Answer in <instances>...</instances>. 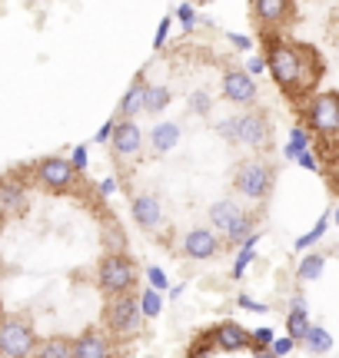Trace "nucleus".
Wrapping results in <instances>:
<instances>
[{"mask_svg": "<svg viewBox=\"0 0 339 358\" xmlns=\"http://www.w3.org/2000/svg\"><path fill=\"white\" fill-rule=\"evenodd\" d=\"M276 87L286 93L289 100H313L316 87L323 80V57L310 43H296L289 37H266V60Z\"/></svg>", "mask_w": 339, "mask_h": 358, "instance_id": "nucleus-1", "label": "nucleus"}, {"mask_svg": "<svg viewBox=\"0 0 339 358\" xmlns=\"http://www.w3.org/2000/svg\"><path fill=\"white\" fill-rule=\"evenodd\" d=\"M273 186H276V169L260 159V156H249L243 159L233 173V189L243 196V199H253V203H263L273 196Z\"/></svg>", "mask_w": 339, "mask_h": 358, "instance_id": "nucleus-2", "label": "nucleus"}, {"mask_svg": "<svg viewBox=\"0 0 339 358\" xmlns=\"http://www.w3.org/2000/svg\"><path fill=\"white\" fill-rule=\"evenodd\" d=\"M137 279H140L137 262H133L127 252H110V256H104L100 266H97V282H100V289H104L106 299L130 295L133 289H137Z\"/></svg>", "mask_w": 339, "mask_h": 358, "instance_id": "nucleus-3", "label": "nucleus"}, {"mask_svg": "<svg viewBox=\"0 0 339 358\" xmlns=\"http://www.w3.org/2000/svg\"><path fill=\"white\" fill-rule=\"evenodd\" d=\"M306 116H310V127H313V136L326 150H333V143L339 136V93L326 90V93H316L310 106H306ZM310 136V140H313Z\"/></svg>", "mask_w": 339, "mask_h": 358, "instance_id": "nucleus-4", "label": "nucleus"}, {"mask_svg": "<svg viewBox=\"0 0 339 358\" xmlns=\"http://www.w3.org/2000/svg\"><path fill=\"white\" fill-rule=\"evenodd\" d=\"M37 332L27 315H7L0 319V358H30L37 348Z\"/></svg>", "mask_w": 339, "mask_h": 358, "instance_id": "nucleus-5", "label": "nucleus"}, {"mask_svg": "<svg viewBox=\"0 0 339 358\" xmlns=\"http://www.w3.org/2000/svg\"><path fill=\"white\" fill-rule=\"evenodd\" d=\"M104 325L110 329V335H117V338H130V335L140 332V325H144V315H140V302H137V295H117V299H110L104 308Z\"/></svg>", "mask_w": 339, "mask_h": 358, "instance_id": "nucleus-6", "label": "nucleus"}, {"mask_svg": "<svg viewBox=\"0 0 339 358\" xmlns=\"http://www.w3.org/2000/svg\"><path fill=\"white\" fill-rule=\"evenodd\" d=\"M236 143H243L249 150H270L273 146V123L266 110H247L236 116Z\"/></svg>", "mask_w": 339, "mask_h": 358, "instance_id": "nucleus-7", "label": "nucleus"}, {"mask_svg": "<svg viewBox=\"0 0 339 358\" xmlns=\"http://www.w3.org/2000/svg\"><path fill=\"white\" fill-rule=\"evenodd\" d=\"M74 166H70V159L64 156H43L40 163H34V182H37L40 189L47 192H67L74 186Z\"/></svg>", "mask_w": 339, "mask_h": 358, "instance_id": "nucleus-8", "label": "nucleus"}, {"mask_svg": "<svg viewBox=\"0 0 339 358\" xmlns=\"http://www.w3.org/2000/svg\"><path fill=\"white\" fill-rule=\"evenodd\" d=\"M249 13L256 17V24H263L266 37H273L276 30H286L289 20L296 17V3H289V0H260V3L249 7Z\"/></svg>", "mask_w": 339, "mask_h": 358, "instance_id": "nucleus-9", "label": "nucleus"}, {"mask_svg": "<svg viewBox=\"0 0 339 358\" xmlns=\"http://www.w3.org/2000/svg\"><path fill=\"white\" fill-rule=\"evenodd\" d=\"M140 146H144V133L137 123L130 120H117L113 123V133H110V150L117 159H127V156H137L140 153Z\"/></svg>", "mask_w": 339, "mask_h": 358, "instance_id": "nucleus-10", "label": "nucleus"}, {"mask_svg": "<svg viewBox=\"0 0 339 358\" xmlns=\"http://www.w3.org/2000/svg\"><path fill=\"white\" fill-rule=\"evenodd\" d=\"M70 358H113V342H110L104 332L87 329L83 335H77V338H74Z\"/></svg>", "mask_w": 339, "mask_h": 358, "instance_id": "nucleus-11", "label": "nucleus"}, {"mask_svg": "<svg viewBox=\"0 0 339 358\" xmlns=\"http://www.w3.org/2000/svg\"><path fill=\"white\" fill-rule=\"evenodd\" d=\"M220 252V239L213 236V229H190L183 236V256L196 259V262H207Z\"/></svg>", "mask_w": 339, "mask_h": 358, "instance_id": "nucleus-12", "label": "nucleus"}, {"mask_svg": "<svg viewBox=\"0 0 339 358\" xmlns=\"http://www.w3.org/2000/svg\"><path fill=\"white\" fill-rule=\"evenodd\" d=\"M130 216L133 222L140 226L144 232H153L163 226V206H160L157 196H133V203H130Z\"/></svg>", "mask_w": 339, "mask_h": 358, "instance_id": "nucleus-13", "label": "nucleus"}, {"mask_svg": "<svg viewBox=\"0 0 339 358\" xmlns=\"http://www.w3.org/2000/svg\"><path fill=\"white\" fill-rule=\"evenodd\" d=\"M223 96L230 103H240V106H253L256 103V83L243 70H230L223 77Z\"/></svg>", "mask_w": 339, "mask_h": 358, "instance_id": "nucleus-14", "label": "nucleus"}, {"mask_svg": "<svg viewBox=\"0 0 339 358\" xmlns=\"http://www.w3.org/2000/svg\"><path fill=\"white\" fill-rule=\"evenodd\" d=\"M213 342H216V348H223V352H243V348H249V332L243 329V325H236V322H220L216 325V332H213Z\"/></svg>", "mask_w": 339, "mask_h": 358, "instance_id": "nucleus-15", "label": "nucleus"}, {"mask_svg": "<svg viewBox=\"0 0 339 358\" xmlns=\"http://www.w3.org/2000/svg\"><path fill=\"white\" fill-rule=\"evenodd\" d=\"M0 213L7 216H24L27 213V189L20 182H0Z\"/></svg>", "mask_w": 339, "mask_h": 358, "instance_id": "nucleus-16", "label": "nucleus"}, {"mask_svg": "<svg viewBox=\"0 0 339 358\" xmlns=\"http://www.w3.org/2000/svg\"><path fill=\"white\" fill-rule=\"evenodd\" d=\"M144 93H146V80L144 73L133 80V87L123 93V100H120V120H137V116L144 113Z\"/></svg>", "mask_w": 339, "mask_h": 358, "instance_id": "nucleus-17", "label": "nucleus"}, {"mask_svg": "<svg viewBox=\"0 0 339 358\" xmlns=\"http://www.w3.org/2000/svg\"><path fill=\"white\" fill-rule=\"evenodd\" d=\"M310 312L303 308V299L296 295L293 299V308H289V315H286V338L289 342H303L306 338V332H310Z\"/></svg>", "mask_w": 339, "mask_h": 358, "instance_id": "nucleus-18", "label": "nucleus"}, {"mask_svg": "<svg viewBox=\"0 0 339 358\" xmlns=\"http://www.w3.org/2000/svg\"><path fill=\"white\" fill-rule=\"evenodd\" d=\"M70 348H74V338L53 335L47 342H37V348L30 352V358H70Z\"/></svg>", "mask_w": 339, "mask_h": 358, "instance_id": "nucleus-19", "label": "nucleus"}, {"mask_svg": "<svg viewBox=\"0 0 339 358\" xmlns=\"http://www.w3.org/2000/svg\"><path fill=\"white\" fill-rule=\"evenodd\" d=\"M240 213H243V209H240L233 199H220V203H213V209H209V226H213V229H220V232H226L230 229V222H233Z\"/></svg>", "mask_w": 339, "mask_h": 358, "instance_id": "nucleus-20", "label": "nucleus"}, {"mask_svg": "<svg viewBox=\"0 0 339 358\" xmlns=\"http://www.w3.org/2000/svg\"><path fill=\"white\" fill-rule=\"evenodd\" d=\"M177 143H180V127H177V123H160V127L153 129V136H150L153 153H170Z\"/></svg>", "mask_w": 339, "mask_h": 358, "instance_id": "nucleus-21", "label": "nucleus"}, {"mask_svg": "<svg viewBox=\"0 0 339 358\" xmlns=\"http://www.w3.org/2000/svg\"><path fill=\"white\" fill-rule=\"evenodd\" d=\"M170 106V87H150L144 93V113H163Z\"/></svg>", "mask_w": 339, "mask_h": 358, "instance_id": "nucleus-22", "label": "nucleus"}, {"mask_svg": "<svg viewBox=\"0 0 339 358\" xmlns=\"http://www.w3.org/2000/svg\"><path fill=\"white\" fill-rule=\"evenodd\" d=\"M253 226H256V219L249 216V213H240V216L233 219V222H230V229H226V239H230V243H247L249 236H253Z\"/></svg>", "mask_w": 339, "mask_h": 358, "instance_id": "nucleus-23", "label": "nucleus"}, {"mask_svg": "<svg viewBox=\"0 0 339 358\" xmlns=\"http://www.w3.org/2000/svg\"><path fill=\"white\" fill-rule=\"evenodd\" d=\"M306 348L313 352V355H326L329 348H333V335L326 332V329H319V325H310V332H306Z\"/></svg>", "mask_w": 339, "mask_h": 358, "instance_id": "nucleus-24", "label": "nucleus"}, {"mask_svg": "<svg viewBox=\"0 0 339 358\" xmlns=\"http://www.w3.org/2000/svg\"><path fill=\"white\" fill-rule=\"evenodd\" d=\"M323 266H326V256H319V252H313V256H306L303 259V266H300V282H310V279H319L323 275Z\"/></svg>", "mask_w": 339, "mask_h": 358, "instance_id": "nucleus-25", "label": "nucleus"}, {"mask_svg": "<svg viewBox=\"0 0 339 358\" xmlns=\"http://www.w3.org/2000/svg\"><path fill=\"white\" fill-rule=\"evenodd\" d=\"M310 146H313V140H310V133H306V129H293V140L286 143V156H289V159H296V156L306 153Z\"/></svg>", "mask_w": 339, "mask_h": 358, "instance_id": "nucleus-26", "label": "nucleus"}, {"mask_svg": "<svg viewBox=\"0 0 339 358\" xmlns=\"http://www.w3.org/2000/svg\"><path fill=\"white\" fill-rule=\"evenodd\" d=\"M137 302H140V315H144V319L160 312V292H153V289H146L144 299H137Z\"/></svg>", "mask_w": 339, "mask_h": 358, "instance_id": "nucleus-27", "label": "nucleus"}, {"mask_svg": "<svg viewBox=\"0 0 339 358\" xmlns=\"http://www.w3.org/2000/svg\"><path fill=\"white\" fill-rule=\"evenodd\" d=\"M326 226H329V216H323V219H319V222H316V229L310 232V236H303V239H300V243H296V245H300V249H306V245H313L316 239H319V236L326 232Z\"/></svg>", "mask_w": 339, "mask_h": 358, "instance_id": "nucleus-28", "label": "nucleus"}, {"mask_svg": "<svg viewBox=\"0 0 339 358\" xmlns=\"http://www.w3.org/2000/svg\"><path fill=\"white\" fill-rule=\"evenodd\" d=\"M216 133H220L226 143H236V116H230V120H220V123H216Z\"/></svg>", "mask_w": 339, "mask_h": 358, "instance_id": "nucleus-29", "label": "nucleus"}, {"mask_svg": "<svg viewBox=\"0 0 339 358\" xmlns=\"http://www.w3.org/2000/svg\"><path fill=\"white\" fill-rule=\"evenodd\" d=\"M177 17H180V20H183V27L190 30V27H193V20H196V10H193V7H190V3H183V7H177Z\"/></svg>", "mask_w": 339, "mask_h": 358, "instance_id": "nucleus-30", "label": "nucleus"}, {"mask_svg": "<svg viewBox=\"0 0 339 358\" xmlns=\"http://www.w3.org/2000/svg\"><path fill=\"white\" fill-rule=\"evenodd\" d=\"M193 113H209V93H193Z\"/></svg>", "mask_w": 339, "mask_h": 358, "instance_id": "nucleus-31", "label": "nucleus"}, {"mask_svg": "<svg viewBox=\"0 0 339 358\" xmlns=\"http://www.w3.org/2000/svg\"><path fill=\"white\" fill-rule=\"evenodd\" d=\"M293 345H296V342H289V338H279V342L273 345V355H276V358H279V355H289V352H293Z\"/></svg>", "mask_w": 339, "mask_h": 358, "instance_id": "nucleus-32", "label": "nucleus"}, {"mask_svg": "<svg viewBox=\"0 0 339 358\" xmlns=\"http://www.w3.org/2000/svg\"><path fill=\"white\" fill-rule=\"evenodd\" d=\"M296 159H300V166H303V169H319V163H316V156L310 153V150H306V153H300Z\"/></svg>", "mask_w": 339, "mask_h": 358, "instance_id": "nucleus-33", "label": "nucleus"}, {"mask_svg": "<svg viewBox=\"0 0 339 358\" xmlns=\"http://www.w3.org/2000/svg\"><path fill=\"white\" fill-rule=\"evenodd\" d=\"M70 166H74V173H80V169L87 166V150H83V146L74 153V163H70Z\"/></svg>", "mask_w": 339, "mask_h": 358, "instance_id": "nucleus-34", "label": "nucleus"}, {"mask_svg": "<svg viewBox=\"0 0 339 358\" xmlns=\"http://www.w3.org/2000/svg\"><path fill=\"white\" fill-rule=\"evenodd\" d=\"M113 123H117V120H110V123H104V129H100V133H97L93 140H97V143H110V133H113Z\"/></svg>", "mask_w": 339, "mask_h": 358, "instance_id": "nucleus-35", "label": "nucleus"}, {"mask_svg": "<svg viewBox=\"0 0 339 358\" xmlns=\"http://www.w3.org/2000/svg\"><path fill=\"white\" fill-rule=\"evenodd\" d=\"M249 338H256V345L266 348V345H270V338H273V335H270V329H260V332H253Z\"/></svg>", "mask_w": 339, "mask_h": 358, "instance_id": "nucleus-36", "label": "nucleus"}, {"mask_svg": "<svg viewBox=\"0 0 339 358\" xmlns=\"http://www.w3.org/2000/svg\"><path fill=\"white\" fill-rule=\"evenodd\" d=\"M150 282H153L157 289H163V285H167V275H163L160 268H150ZM157 289H153V292H157Z\"/></svg>", "mask_w": 339, "mask_h": 358, "instance_id": "nucleus-37", "label": "nucleus"}, {"mask_svg": "<svg viewBox=\"0 0 339 358\" xmlns=\"http://www.w3.org/2000/svg\"><path fill=\"white\" fill-rule=\"evenodd\" d=\"M263 66H266V64H263L260 57H253V60L247 64V70H243V73H247V77H249V73H263Z\"/></svg>", "mask_w": 339, "mask_h": 358, "instance_id": "nucleus-38", "label": "nucleus"}, {"mask_svg": "<svg viewBox=\"0 0 339 358\" xmlns=\"http://www.w3.org/2000/svg\"><path fill=\"white\" fill-rule=\"evenodd\" d=\"M240 306H243V308H256V312H266V306L253 302V299H247V295H240Z\"/></svg>", "mask_w": 339, "mask_h": 358, "instance_id": "nucleus-39", "label": "nucleus"}, {"mask_svg": "<svg viewBox=\"0 0 339 358\" xmlns=\"http://www.w3.org/2000/svg\"><path fill=\"white\" fill-rule=\"evenodd\" d=\"M167 34H170V20H163V24H160V34H157V47L167 40Z\"/></svg>", "mask_w": 339, "mask_h": 358, "instance_id": "nucleus-40", "label": "nucleus"}, {"mask_svg": "<svg viewBox=\"0 0 339 358\" xmlns=\"http://www.w3.org/2000/svg\"><path fill=\"white\" fill-rule=\"evenodd\" d=\"M230 40H233L236 47H243V50H247V47H249V40H247V37H240V34H230Z\"/></svg>", "mask_w": 339, "mask_h": 358, "instance_id": "nucleus-41", "label": "nucleus"}, {"mask_svg": "<svg viewBox=\"0 0 339 358\" xmlns=\"http://www.w3.org/2000/svg\"><path fill=\"white\" fill-rule=\"evenodd\" d=\"M256 358H276L273 352H266V348H263V352H256Z\"/></svg>", "mask_w": 339, "mask_h": 358, "instance_id": "nucleus-42", "label": "nucleus"}, {"mask_svg": "<svg viewBox=\"0 0 339 358\" xmlns=\"http://www.w3.org/2000/svg\"><path fill=\"white\" fill-rule=\"evenodd\" d=\"M4 222H7V219H4V213H0V226H4Z\"/></svg>", "mask_w": 339, "mask_h": 358, "instance_id": "nucleus-43", "label": "nucleus"}, {"mask_svg": "<svg viewBox=\"0 0 339 358\" xmlns=\"http://www.w3.org/2000/svg\"><path fill=\"white\" fill-rule=\"evenodd\" d=\"M0 319H4V302H0Z\"/></svg>", "mask_w": 339, "mask_h": 358, "instance_id": "nucleus-44", "label": "nucleus"}, {"mask_svg": "<svg viewBox=\"0 0 339 358\" xmlns=\"http://www.w3.org/2000/svg\"><path fill=\"white\" fill-rule=\"evenodd\" d=\"M0 232H4V226H0Z\"/></svg>", "mask_w": 339, "mask_h": 358, "instance_id": "nucleus-45", "label": "nucleus"}]
</instances>
